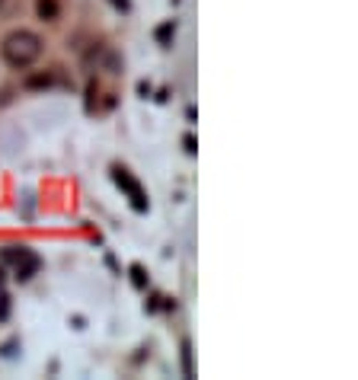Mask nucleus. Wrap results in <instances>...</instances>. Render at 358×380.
<instances>
[{"instance_id": "obj_1", "label": "nucleus", "mask_w": 358, "mask_h": 380, "mask_svg": "<svg viewBox=\"0 0 358 380\" xmlns=\"http://www.w3.org/2000/svg\"><path fill=\"white\" fill-rule=\"evenodd\" d=\"M42 48H45L42 36H36L32 29H16V32H10L0 42V58L13 71H26V67H32L42 58Z\"/></svg>"}, {"instance_id": "obj_2", "label": "nucleus", "mask_w": 358, "mask_h": 380, "mask_svg": "<svg viewBox=\"0 0 358 380\" xmlns=\"http://www.w3.org/2000/svg\"><path fill=\"white\" fill-rule=\"evenodd\" d=\"M112 179H115V186L119 189H125L128 192V198H131V208L135 211H147V202H144V192H141V186L131 179V173L125 167H112Z\"/></svg>"}, {"instance_id": "obj_3", "label": "nucleus", "mask_w": 358, "mask_h": 380, "mask_svg": "<svg viewBox=\"0 0 358 380\" xmlns=\"http://www.w3.org/2000/svg\"><path fill=\"white\" fill-rule=\"evenodd\" d=\"M36 13L42 23H55L61 16V3L58 0H36Z\"/></svg>"}, {"instance_id": "obj_4", "label": "nucleus", "mask_w": 358, "mask_h": 380, "mask_svg": "<svg viewBox=\"0 0 358 380\" xmlns=\"http://www.w3.org/2000/svg\"><path fill=\"white\" fill-rule=\"evenodd\" d=\"M38 265H42V262H38V256H32V252H29L26 259H19V262H16V278H19V281H29V278H32V275L38 272Z\"/></svg>"}, {"instance_id": "obj_5", "label": "nucleus", "mask_w": 358, "mask_h": 380, "mask_svg": "<svg viewBox=\"0 0 358 380\" xmlns=\"http://www.w3.org/2000/svg\"><path fill=\"white\" fill-rule=\"evenodd\" d=\"M52 84H55V74H48V71H42V74H29L26 80H23L26 90H48Z\"/></svg>"}, {"instance_id": "obj_6", "label": "nucleus", "mask_w": 358, "mask_h": 380, "mask_svg": "<svg viewBox=\"0 0 358 380\" xmlns=\"http://www.w3.org/2000/svg\"><path fill=\"white\" fill-rule=\"evenodd\" d=\"M26 256H29L26 246H7V250H0V259H3V262H13V265H16L19 259H26Z\"/></svg>"}, {"instance_id": "obj_7", "label": "nucleus", "mask_w": 358, "mask_h": 380, "mask_svg": "<svg viewBox=\"0 0 358 380\" xmlns=\"http://www.w3.org/2000/svg\"><path fill=\"white\" fill-rule=\"evenodd\" d=\"M96 102H100V84L90 80V86H87V112H96Z\"/></svg>"}, {"instance_id": "obj_8", "label": "nucleus", "mask_w": 358, "mask_h": 380, "mask_svg": "<svg viewBox=\"0 0 358 380\" xmlns=\"http://www.w3.org/2000/svg\"><path fill=\"white\" fill-rule=\"evenodd\" d=\"M173 23H164V26L157 29V42H160V45H170V38H173Z\"/></svg>"}, {"instance_id": "obj_9", "label": "nucleus", "mask_w": 358, "mask_h": 380, "mask_svg": "<svg viewBox=\"0 0 358 380\" xmlns=\"http://www.w3.org/2000/svg\"><path fill=\"white\" fill-rule=\"evenodd\" d=\"M183 371L186 377H192V345L183 342Z\"/></svg>"}, {"instance_id": "obj_10", "label": "nucleus", "mask_w": 358, "mask_h": 380, "mask_svg": "<svg viewBox=\"0 0 358 380\" xmlns=\"http://www.w3.org/2000/svg\"><path fill=\"white\" fill-rule=\"evenodd\" d=\"M131 281H135V287H147L144 265H131Z\"/></svg>"}, {"instance_id": "obj_11", "label": "nucleus", "mask_w": 358, "mask_h": 380, "mask_svg": "<svg viewBox=\"0 0 358 380\" xmlns=\"http://www.w3.org/2000/svg\"><path fill=\"white\" fill-rule=\"evenodd\" d=\"M7 316H10V297L3 294V291H0V323H3Z\"/></svg>"}, {"instance_id": "obj_12", "label": "nucleus", "mask_w": 358, "mask_h": 380, "mask_svg": "<svg viewBox=\"0 0 358 380\" xmlns=\"http://www.w3.org/2000/svg\"><path fill=\"white\" fill-rule=\"evenodd\" d=\"M183 144H186V154H195V150H199V144H195V138H192V134H186V138H183Z\"/></svg>"}, {"instance_id": "obj_13", "label": "nucleus", "mask_w": 358, "mask_h": 380, "mask_svg": "<svg viewBox=\"0 0 358 380\" xmlns=\"http://www.w3.org/2000/svg\"><path fill=\"white\" fill-rule=\"evenodd\" d=\"M115 7H122V10H128V0H112Z\"/></svg>"}, {"instance_id": "obj_14", "label": "nucleus", "mask_w": 358, "mask_h": 380, "mask_svg": "<svg viewBox=\"0 0 358 380\" xmlns=\"http://www.w3.org/2000/svg\"><path fill=\"white\" fill-rule=\"evenodd\" d=\"M0 287H3V269H0Z\"/></svg>"}, {"instance_id": "obj_15", "label": "nucleus", "mask_w": 358, "mask_h": 380, "mask_svg": "<svg viewBox=\"0 0 358 380\" xmlns=\"http://www.w3.org/2000/svg\"><path fill=\"white\" fill-rule=\"evenodd\" d=\"M3 3H7V0H0V7H3Z\"/></svg>"}]
</instances>
